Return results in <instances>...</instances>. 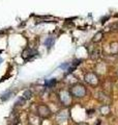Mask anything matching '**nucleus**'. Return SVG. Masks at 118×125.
<instances>
[{
    "mask_svg": "<svg viewBox=\"0 0 118 125\" xmlns=\"http://www.w3.org/2000/svg\"><path fill=\"white\" fill-rule=\"evenodd\" d=\"M84 80L86 81V83H88L90 87H93V88H95L96 85L100 83V78H98V76L95 73H91V72L85 74Z\"/></svg>",
    "mask_w": 118,
    "mask_h": 125,
    "instance_id": "f03ea898",
    "label": "nucleus"
},
{
    "mask_svg": "<svg viewBox=\"0 0 118 125\" xmlns=\"http://www.w3.org/2000/svg\"><path fill=\"white\" fill-rule=\"evenodd\" d=\"M32 95H33V93L31 92L30 90H26V91L24 92V94H23V98H24L25 100H28L32 97Z\"/></svg>",
    "mask_w": 118,
    "mask_h": 125,
    "instance_id": "4468645a",
    "label": "nucleus"
},
{
    "mask_svg": "<svg viewBox=\"0 0 118 125\" xmlns=\"http://www.w3.org/2000/svg\"><path fill=\"white\" fill-rule=\"evenodd\" d=\"M76 125H88L87 123H84V122H81V123H77Z\"/></svg>",
    "mask_w": 118,
    "mask_h": 125,
    "instance_id": "6ab92c4d",
    "label": "nucleus"
},
{
    "mask_svg": "<svg viewBox=\"0 0 118 125\" xmlns=\"http://www.w3.org/2000/svg\"><path fill=\"white\" fill-rule=\"evenodd\" d=\"M10 94H11V92H10V91H9V92H7L6 94H4V95L2 96V100H3V101H4V100H7V99H8L9 97H10V96H9Z\"/></svg>",
    "mask_w": 118,
    "mask_h": 125,
    "instance_id": "dca6fc26",
    "label": "nucleus"
},
{
    "mask_svg": "<svg viewBox=\"0 0 118 125\" xmlns=\"http://www.w3.org/2000/svg\"><path fill=\"white\" fill-rule=\"evenodd\" d=\"M117 76H118V72H117Z\"/></svg>",
    "mask_w": 118,
    "mask_h": 125,
    "instance_id": "4be33fe9",
    "label": "nucleus"
},
{
    "mask_svg": "<svg viewBox=\"0 0 118 125\" xmlns=\"http://www.w3.org/2000/svg\"><path fill=\"white\" fill-rule=\"evenodd\" d=\"M37 54V51L36 50H34V49H31V48H26L23 50V52H22V57L24 58L25 61H28L30 60L32 56H35Z\"/></svg>",
    "mask_w": 118,
    "mask_h": 125,
    "instance_id": "0eeeda50",
    "label": "nucleus"
},
{
    "mask_svg": "<svg viewBox=\"0 0 118 125\" xmlns=\"http://www.w3.org/2000/svg\"><path fill=\"white\" fill-rule=\"evenodd\" d=\"M112 27H114V28H115V29H117V30H118V22L116 23V24H114Z\"/></svg>",
    "mask_w": 118,
    "mask_h": 125,
    "instance_id": "a211bd4d",
    "label": "nucleus"
},
{
    "mask_svg": "<svg viewBox=\"0 0 118 125\" xmlns=\"http://www.w3.org/2000/svg\"><path fill=\"white\" fill-rule=\"evenodd\" d=\"M96 98L98 101H101V102L104 104H110L112 102V98L104 92H98L96 94Z\"/></svg>",
    "mask_w": 118,
    "mask_h": 125,
    "instance_id": "39448f33",
    "label": "nucleus"
},
{
    "mask_svg": "<svg viewBox=\"0 0 118 125\" xmlns=\"http://www.w3.org/2000/svg\"><path fill=\"white\" fill-rule=\"evenodd\" d=\"M98 57H100V50L94 49L93 51L91 52V54H90V58H91L92 61H96Z\"/></svg>",
    "mask_w": 118,
    "mask_h": 125,
    "instance_id": "ddd939ff",
    "label": "nucleus"
},
{
    "mask_svg": "<svg viewBox=\"0 0 118 125\" xmlns=\"http://www.w3.org/2000/svg\"><path fill=\"white\" fill-rule=\"evenodd\" d=\"M47 87H49V88H51V87H53V85H55L56 84V79H54V78H52V79H50V80H48L47 81Z\"/></svg>",
    "mask_w": 118,
    "mask_h": 125,
    "instance_id": "2eb2a0df",
    "label": "nucleus"
},
{
    "mask_svg": "<svg viewBox=\"0 0 118 125\" xmlns=\"http://www.w3.org/2000/svg\"><path fill=\"white\" fill-rule=\"evenodd\" d=\"M93 109H91V111H87V113H89V116H92L93 115Z\"/></svg>",
    "mask_w": 118,
    "mask_h": 125,
    "instance_id": "f3484780",
    "label": "nucleus"
},
{
    "mask_svg": "<svg viewBox=\"0 0 118 125\" xmlns=\"http://www.w3.org/2000/svg\"><path fill=\"white\" fill-rule=\"evenodd\" d=\"M36 112H37V115L42 119L50 118V117L52 116V112H51V109L49 108V106H47L46 104L38 105L37 108H36Z\"/></svg>",
    "mask_w": 118,
    "mask_h": 125,
    "instance_id": "7ed1b4c3",
    "label": "nucleus"
},
{
    "mask_svg": "<svg viewBox=\"0 0 118 125\" xmlns=\"http://www.w3.org/2000/svg\"><path fill=\"white\" fill-rule=\"evenodd\" d=\"M54 42H55V38H54V37L47 38V40H46V42H45V45H46V47H48V48H51V47L53 46Z\"/></svg>",
    "mask_w": 118,
    "mask_h": 125,
    "instance_id": "f8f14e48",
    "label": "nucleus"
},
{
    "mask_svg": "<svg viewBox=\"0 0 118 125\" xmlns=\"http://www.w3.org/2000/svg\"><path fill=\"white\" fill-rule=\"evenodd\" d=\"M100 113L104 116H109L111 114V108H110V105L109 104H103L100 107Z\"/></svg>",
    "mask_w": 118,
    "mask_h": 125,
    "instance_id": "1a4fd4ad",
    "label": "nucleus"
},
{
    "mask_svg": "<svg viewBox=\"0 0 118 125\" xmlns=\"http://www.w3.org/2000/svg\"><path fill=\"white\" fill-rule=\"evenodd\" d=\"M101 121L98 119V120H97V123H95V125H101Z\"/></svg>",
    "mask_w": 118,
    "mask_h": 125,
    "instance_id": "aec40b11",
    "label": "nucleus"
},
{
    "mask_svg": "<svg viewBox=\"0 0 118 125\" xmlns=\"http://www.w3.org/2000/svg\"><path fill=\"white\" fill-rule=\"evenodd\" d=\"M103 37H104V33L101 32V31H98V32L95 34V36L93 37L92 42H94V43H98V42H101V40H103Z\"/></svg>",
    "mask_w": 118,
    "mask_h": 125,
    "instance_id": "9d476101",
    "label": "nucleus"
},
{
    "mask_svg": "<svg viewBox=\"0 0 118 125\" xmlns=\"http://www.w3.org/2000/svg\"><path fill=\"white\" fill-rule=\"evenodd\" d=\"M69 92L72 94L73 97H76V98H83V97L86 96V94H87V90H86V88L83 84L77 83V84H74L73 87L70 88Z\"/></svg>",
    "mask_w": 118,
    "mask_h": 125,
    "instance_id": "f257e3e1",
    "label": "nucleus"
},
{
    "mask_svg": "<svg viewBox=\"0 0 118 125\" xmlns=\"http://www.w3.org/2000/svg\"><path fill=\"white\" fill-rule=\"evenodd\" d=\"M117 89H118V84H117Z\"/></svg>",
    "mask_w": 118,
    "mask_h": 125,
    "instance_id": "412c9836",
    "label": "nucleus"
},
{
    "mask_svg": "<svg viewBox=\"0 0 118 125\" xmlns=\"http://www.w3.org/2000/svg\"><path fill=\"white\" fill-rule=\"evenodd\" d=\"M110 48H111V53L118 54V42L111 43V45H110Z\"/></svg>",
    "mask_w": 118,
    "mask_h": 125,
    "instance_id": "9b49d317",
    "label": "nucleus"
},
{
    "mask_svg": "<svg viewBox=\"0 0 118 125\" xmlns=\"http://www.w3.org/2000/svg\"><path fill=\"white\" fill-rule=\"evenodd\" d=\"M42 118H41L38 115H29L28 118V122L30 125H42Z\"/></svg>",
    "mask_w": 118,
    "mask_h": 125,
    "instance_id": "6e6552de",
    "label": "nucleus"
},
{
    "mask_svg": "<svg viewBox=\"0 0 118 125\" xmlns=\"http://www.w3.org/2000/svg\"><path fill=\"white\" fill-rule=\"evenodd\" d=\"M68 117H69V113H68L67 109H62V111H59V112L57 113V115H56V120H57L58 123H60V122H65V121L68 119Z\"/></svg>",
    "mask_w": 118,
    "mask_h": 125,
    "instance_id": "423d86ee",
    "label": "nucleus"
},
{
    "mask_svg": "<svg viewBox=\"0 0 118 125\" xmlns=\"http://www.w3.org/2000/svg\"><path fill=\"white\" fill-rule=\"evenodd\" d=\"M72 94H70L69 91H61L59 93V99H60L61 103L64 105H69L72 103Z\"/></svg>",
    "mask_w": 118,
    "mask_h": 125,
    "instance_id": "20e7f679",
    "label": "nucleus"
}]
</instances>
